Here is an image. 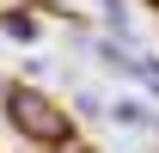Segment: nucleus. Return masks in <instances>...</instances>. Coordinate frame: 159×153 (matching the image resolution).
<instances>
[{
    "label": "nucleus",
    "mask_w": 159,
    "mask_h": 153,
    "mask_svg": "<svg viewBox=\"0 0 159 153\" xmlns=\"http://www.w3.org/2000/svg\"><path fill=\"white\" fill-rule=\"evenodd\" d=\"M12 116H19L25 129H37L43 141H61V116H55V110H43L31 92H12Z\"/></svg>",
    "instance_id": "1"
}]
</instances>
